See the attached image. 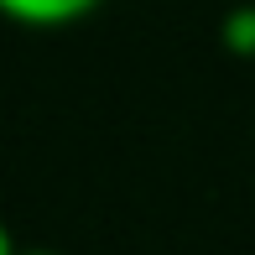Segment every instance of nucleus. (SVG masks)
Masks as SVG:
<instances>
[{
  "instance_id": "2",
  "label": "nucleus",
  "mask_w": 255,
  "mask_h": 255,
  "mask_svg": "<svg viewBox=\"0 0 255 255\" xmlns=\"http://www.w3.org/2000/svg\"><path fill=\"white\" fill-rule=\"evenodd\" d=\"M224 37H229V47H240V52H250V57H255V10H235Z\"/></svg>"
},
{
  "instance_id": "3",
  "label": "nucleus",
  "mask_w": 255,
  "mask_h": 255,
  "mask_svg": "<svg viewBox=\"0 0 255 255\" xmlns=\"http://www.w3.org/2000/svg\"><path fill=\"white\" fill-rule=\"evenodd\" d=\"M0 255H21L16 245H10V229H5V224H0Z\"/></svg>"
},
{
  "instance_id": "4",
  "label": "nucleus",
  "mask_w": 255,
  "mask_h": 255,
  "mask_svg": "<svg viewBox=\"0 0 255 255\" xmlns=\"http://www.w3.org/2000/svg\"><path fill=\"white\" fill-rule=\"evenodd\" d=\"M21 255H57V250H21Z\"/></svg>"
},
{
  "instance_id": "1",
  "label": "nucleus",
  "mask_w": 255,
  "mask_h": 255,
  "mask_svg": "<svg viewBox=\"0 0 255 255\" xmlns=\"http://www.w3.org/2000/svg\"><path fill=\"white\" fill-rule=\"evenodd\" d=\"M94 5L99 0H0V16L21 21V26H68Z\"/></svg>"
}]
</instances>
